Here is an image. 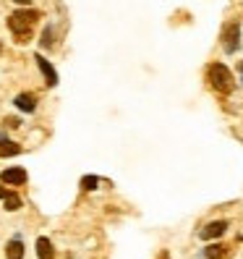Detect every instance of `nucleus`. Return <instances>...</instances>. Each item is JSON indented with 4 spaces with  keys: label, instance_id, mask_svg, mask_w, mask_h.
Wrapping results in <instances>:
<instances>
[{
    "label": "nucleus",
    "instance_id": "f257e3e1",
    "mask_svg": "<svg viewBox=\"0 0 243 259\" xmlns=\"http://www.w3.org/2000/svg\"><path fill=\"white\" fill-rule=\"evenodd\" d=\"M39 11H32V8H26V11H16V13H11L8 16V29L13 34H16V42H29L32 39V29L34 24L39 21Z\"/></svg>",
    "mask_w": 243,
    "mask_h": 259
},
{
    "label": "nucleus",
    "instance_id": "f03ea898",
    "mask_svg": "<svg viewBox=\"0 0 243 259\" xmlns=\"http://www.w3.org/2000/svg\"><path fill=\"white\" fill-rule=\"evenodd\" d=\"M207 79H209L212 89L220 92V95H230L235 89V76H233V71L227 68L225 63H212L207 68Z\"/></svg>",
    "mask_w": 243,
    "mask_h": 259
},
{
    "label": "nucleus",
    "instance_id": "7ed1b4c3",
    "mask_svg": "<svg viewBox=\"0 0 243 259\" xmlns=\"http://www.w3.org/2000/svg\"><path fill=\"white\" fill-rule=\"evenodd\" d=\"M238 48H240V24L230 21V24H225V29H222V50L230 55Z\"/></svg>",
    "mask_w": 243,
    "mask_h": 259
},
{
    "label": "nucleus",
    "instance_id": "20e7f679",
    "mask_svg": "<svg viewBox=\"0 0 243 259\" xmlns=\"http://www.w3.org/2000/svg\"><path fill=\"white\" fill-rule=\"evenodd\" d=\"M227 228H230V223H227V220H212V223H207L202 231H199V236H202L204 241H212V238L225 236Z\"/></svg>",
    "mask_w": 243,
    "mask_h": 259
},
{
    "label": "nucleus",
    "instance_id": "39448f33",
    "mask_svg": "<svg viewBox=\"0 0 243 259\" xmlns=\"http://www.w3.org/2000/svg\"><path fill=\"white\" fill-rule=\"evenodd\" d=\"M34 60H37V68L42 71V76H44V84H47V87H55L58 84V71L53 68V63H50V60L47 58H44V55H34Z\"/></svg>",
    "mask_w": 243,
    "mask_h": 259
},
{
    "label": "nucleus",
    "instance_id": "423d86ee",
    "mask_svg": "<svg viewBox=\"0 0 243 259\" xmlns=\"http://www.w3.org/2000/svg\"><path fill=\"white\" fill-rule=\"evenodd\" d=\"M26 170L24 167H6L3 173H0V181H3V184H11V186H24L26 184Z\"/></svg>",
    "mask_w": 243,
    "mask_h": 259
},
{
    "label": "nucleus",
    "instance_id": "0eeeda50",
    "mask_svg": "<svg viewBox=\"0 0 243 259\" xmlns=\"http://www.w3.org/2000/svg\"><path fill=\"white\" fill-rule=\"evenodd\" d=\"M34 249H37V256L39 259H55V249H53V241L47 236H39L37 243H34Z\"/></svg>",
    "mask_w": 243,
    "mask_h": 259
},
{
    "label": "nucleus",
    "instance_id": "6e6552de",
    "mask_svg": "<svg viewBox=\"0 0 243 259\" xmlns=\"http://www.w3.org/2000/svg\"><path fill=\"white\" fill-rule=\"evenodd\" d=\"M13 105H16L19 110H24V113H34V110H37V100H34V95H29V92H21V95H16Z\"/></svg>",
    "mask_w": 243,
    "mask_h": 259
},
{
    "label": "nucleus",
    "instance_id": "1a4fd4ad",
    "mask_svg": "<svg viewBox=\"0 0 243 259\" xmlns=\"http://www.w3.org/2000/svg\"><path fill=\"white\" fill-rule=\"evenodd\" d=\"M233 251H230V246H225V243H209V246L204 249V256L207 259H227Z\"/></svg>",
    "mask_w": 243,
    "mask_h": 259
},
{
    "label": "nucleus",
    "instance_id": "9d476101",
    "mask_svg": "<svg viewBox=\"0 0 243 259\" xmlns=\"http://www.w3.org/2000/svg\"><path fill=\"white\" fill-rule=\"evenodd\" d=\"M6 259H24V241L19 236L6 243Z\"/></svg>",
    "mask_w": 243,
    "mask_h": 259
},
{
    "label": "nucleus",
    "instance_id": "9b49d317",
    "mask_svg": "<svg viewBox=\"0 0 243 259\" xmlns=\"http://www.w3.org/2000/svg\"><path fill=\"white\" fill-rule=\"evenodd\" d=\"M21 152V144L6 139V136H0V157H16Z\"/></svg>",
    "mask_w": 243,
    "mask_h": 259
},
{
    "label": "nucleus",
    "instance_id": "f8f14e48",
    "mask_svg": "<svg viewBox=\"0 0 243 259\" xmlns=\"http://www.w3.org/2000/svg\"><path fill=\"white\" fill-rule=\"evenodd\" d=\"M39 45L44 50H50V48H55V24H47L42 29V34H39Z\"/></svg>",
    "mask_w": 243,
    "mask_h": 259
},
{
    "label": "nucleus",
    "instance_id": "ddd939ff",
    "mask_svg": "<svg viewBox=\"0 0 243 259\" xmlns=\"http://www.w3.org/2000/svg\"><path fill=\"white\" fill-rule=\"evenodd\" d=\"M3 202H6V209H8V212H16V209H21V204H24L21 196H19L16 191H8Z\"/></svg>",
    "mask_w": 243,
    "mask_h": 259
},
{
    "label": "nucleus",
    "instance_id": "4468645a",
    "mask_svg": "<svg viewBox=\"0 0 243 259\" xmlns=\"http://www.w3.org/2000/svg\"><path fill=\"white\" fill-rule=\"evenodd\" d=\"M97 184H100L97 176H84V178H81V189H84V191H94Z\"/></svg>",
    "mask_w": 243,
    "mask_h": 259
},
{
    "label": "nucleus",
    "instance_id": "2eb2a0df",
    "mask_svg": "<svg viewBox=\"0 0 243 259\" xmlns=\"http://www.w3.org/2000/svg\"><path fill=\"white\" fill-rule=\"evenodd\" d=\"M19 123H21V120H19V118H6V126H11V128H16Z\"/></svg>",
    "mask_w": 243,
    "mask_h": 259
},
{
    "label": "nucleus",
    "instance_id": "dca6fc26",
    "mask_svg": "<svg viewBox=\"0 0 243 259\" xmlns=\"http://www.w3.org/2000/svg\"><path fill=\"white\" fill-rule=\"evenodd\" d=\"M13 3H19V6H29L32 0H13Z\"/></svg>",
    "mask_w": 243,
    "mask_h": 259
},
{
    "label": "nucleus",
    "instance_id": "f3484780",
    "mask_svg": "<svg viewBox=\"0 0 243 259\" xmlns=\"http://www.w3.org/2000/svg\"><path fill=\"white\" fill-rule=\"evenodd\" d=\"M6 194H8V189H3V186H0V199H6Z\"/></svg>",
    "mask_w": 243,
    "mask_h": 259
},
{
    "label": "nucleus",
    "instance_id": "a211bd4d",
    "mask_svg": "<svg viewBox=\"0 0 243 259\" xmlns=\"http://www.w3.org/2000/svg\"><path fill=\"white\" fill-rule=\"evenodd\" d=\"M160 259H170V256H168V254H165V251H162V254H160Z\"/></svg>",
    "mask_w": 243,
    "mask_h": 259
},
{
    "label": "nucleus",
    "instance_id": "6ab92c4d",
    "mask_svg": "<svg viewBox=\"0 0 243 259\" xmlns=\"http://www.w3.org/2000/svg\"><path fill=\"white\" fill-rule=\"evenodd\" d=\"M0 53H3V45H0Z\"/></svg>",
    "mask_w": 243,
    "mask_h": 259
}]
</instances>
